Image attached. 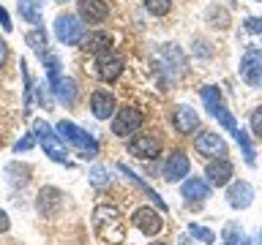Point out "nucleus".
Masks as SVG:
<instances>
[{
	"label": "nucleus",
	"mask_w": 262,
	"mask_h": 245,
	"mask_svg": "<svg viewBox=\"0 0 262 245\" xmlns=\"http://www.w3.org/2000/svg\"><path fill=\"white\" fill-rule=\"evenodd\" d=\"M55 36L60 44H79L82 36H85V24L74 14H60L55 19Z\"/></svg>",
	"instance_id": "4"
},
{
	"label": "nucleus",
	"mask_w": 262,
	"mask_h": 245,
	"mask_svg": "<svg viewBox=\"0 0 262 245\" xmlns=\"http://www.w3.org/2000/svg\"><path fill=\"white\" fill-rule=\"evenodd\" d=\"M232 136L237 139V144H241V150H243V158H246V163H249V166H254V163H257V155H254V147H251V139H249V134H246L243 128H237Z\"/></svg>",
	"instance_id": "23"
},
{
	"label": "nucleus",
	"mask_w": 262,
	"mask_h": 245,
	"mask_svg": "<svg viewBox=\"0 0 262 245\" xmlns=\"http://www.w3.org/2000/svg\"><path fill=\"white\" fill-rule=\"evenodd\" d=\"M8 226H11V220H8V212H6V210H0V234L8 232Z\"/></svg>",
	"instance_id": "35"
},
{
	"label": "nucleus",
	"mask_w": 262,
	"mask_h": 245,
	"mask_svg": "<svg viewBox=\"0 0 262 245\" xmlns=\"http://www.w3.org/2000/svg\"><path fill=\"white\" fill-rule=\"evenodd\" d=\"M0 142H3V139H0Z\"/></svg>",
	"instance_id": "40"
},
{
	"label": "nucleus",
	"mask_w": 262,
	"mask_h": 245,
	"mask_svg": "<svg viewBox=\"0 0 262 245\" xmlns=\"http://www.w3.org/2000/svg\"><path fill=\"white\" fill-rule=\"evenodd\" d=\"M210 24H216V28H227V14L224 11L216 14V8H213V11H210Z\"/></svg>",
	"instance_id": "32"
},
{
	"label": "nucleus",
	"mask_w": 262,
	"mask_h": 245,
	"mask_svg": "<svg viewBox=\"0 0 262 245\" xmlns=\"http://www.w3.org/2000/svg\"><path fill=\"white\" fill-rule=\"evenodd\" d=\"M63 193L57 191L55 185H44L38 191V199H36V210H38V215L41 218H57L60 215V210H63Z\"/></svg>",
	"instance_id": "5"
},
{
	"label": "nucleus",
	"mask_w": 262,
	"mask_h": 245,
	"mask_svg": "<svg viewBox=\"0 0 262 245\" xmlns=\"http://www.w3.org/2000/svg\"><path fill=\"white\" fill-rule=\"evenodd\" d=\"M90 112L96 120H110L115 114V95L110 90H93L90 95Z\"/></svg>",
	"instance_id": "12"
},
{
	"label": "nucleus",
	"mask_w": 262,
	"mask_h": 245,
	"mask_svg": "<svg viewBox=\"0 0 262 245\" xmlns=\"http://www.w3.org/2000/svg\"><path fill=\"white\" fill-rule=\"evenodd\" d=\"M254 199V188L251 183H246V180H237V183L229 185V191H227V204L232 210H246L251 204Z\"/></svg>",
	"instance_id": "13"
},
{
	"label": "nucleus",
	"mask_w": 262,
	"mask_h": 245,
	"mask_svg": "<svg viewBox=\"0 0 262 245\" xmlns=\"http://www.w3.org/2000/svg\"><path fill=\"white\" fill-rule=\"evenodd\" d=\"M126 150L134 155V158H156L161 153V136L156 134H134L128 139Z\"/></svg>",
	"instance_id": "6"
},
{
	"label": "nucleus",
	"mask_w": 262,
	"mask_h": 245,
	"mask_svg": "<svg viewBox=\"0 0 262 245\" xmlns=\"http://www.w3.org/2000/svg\"><path fill=\"white\" fill-rule=\"evenodd\" d=\"M57 136L66 139L69 144L77 147L82 158H96V155H98V142L88 134V131H82V128L77 126V122H71V120H60V122H57Z\"/></svg>",
	"instance_id": "1"
},
{
	"label": "nucleus",
	"mask_w": 262,
	"mask_h": 245,
	"mask_svg": "<svg viewBox=\"0 0 262 245\" xmlns=\"http://www.w3.org/2000/svg\"><path fill=\"white\" fill-rule=\"evenodd\" d=\"M33 144H36V134H25L19 142L14 144V153H25V150H30Z\"/></svg>",
	"instance_id": "31"
},
{
	"label": "nucleus",
	"mask_w": 262,
	"mask_h": 245,
	"mask_svg": "<svg viewBox=\"0 0 262 245\" xmlns=\"http://www.w3.org/2000/svg\"><path fill=\"white\" fill-rule=\"evenodd\" d=\"M251 131H254V136H259L262 139V106H257V109L251 112Z\"/></svg>",
	"instance_id": "30"
},
{
	"label": "nucleus",
	"mask_w": 262,
	"mask_h": 245,
	"mask_svg": "<svg viewBox=\"0 0 262 245\" xmlns=\"http://www.w3.org/2000/svg\"><path fill=\"white\" fill-rule=\"evenodd\" d=\"M259 3H262V0H259Z\"/></svg>",
	"instance_id": "41"
},
{
	"label": "nucleus",
	"mask_w": 262,
	"mask_h": 245,
	"mask_svg": "<svg viewBox=\"0 0 262 245\" xmlns=\"http://www.w3.org/2000/svg\"><path fill=\"white\" fill-rule=\"evenodd\" d=\"M0 24H3V30H6V33H11V30H14L11 19H8V11H6L3 6H0Z\"/></svg>",
	"instance_id": "34"
},
{
	"label": "nucleus",
	"mask_w": 262,
	"mask_h": 245,
	"mask_svg": "<svg viewBox=\"0 0 262 245\" xmlns=\"http://www.w3.org/2000/svg\"><path fill=\"white\" fill-rule=\"evenodd\" d=\"M200 95H202V101H205V109H210V112L221 104V90H219L216 85L202 87V90H200Z\"/></svg>",
	"instance_id": "24"
},
{
	"label": "nucleus",
	"mask_w": 262,
	"mask_h": 245,
	"mask_svg": "<svg viewBox=\"0 0 262 245\" xmlns=\"http://www.w3.org/2000/svg\"><path fill=\"white\" fill-rule=\"evenodd\" d=\"M96 74H98V79L101 82H115L123 74V57L118 55H98L96 57Z\"/></svg>",
	"instance_id": "11"
},
{
	"label": "nucleus",
	"mask_w": 262,
	"mask_h": 245,
	"mask_svg": "<svg viewBox=\"0 0 262 245\" xmlns=\"http://www.w3.org/2000/svg\"><path fill=\"white\" fill-rule=\"evenodd\" d=\"M196 153L205 158H227V142L213 131H205L196 136Z\"/></svg>",
	"instance_id": "9"
},
{
	"label": "nucleus",
	"mask_w": 262,
	"mask_h": 245,
	"mask_svg": "<svg viewBox=\"0 0 262 245\" xmlns=\"http://www.w3.org/2000/svg\"><path fill=\"white\" fill-rule=\"evenodd\" d=\"M205 175H208V183H210V185L221 188V185H227L229 180H232V163H229L227 158H216V161L208 163Z\"/></svg>",
	"instance_id": "15"
},
{
	"label": "nucleus",
	"mask_w": 262,
	"mask_h": 245,
	"mask_svg": "<svg viewBox=\"0 0 262 245\" xmlns=\"http://www.w3.org/2000/svg\"><path fill=\"white\" fill-rule=\"evenodd\" d=\"M88 49L90 55H106L110 52V46H112V36L110 33H104V30H96V33H90V36L85 38V44H82Z\"/></svg>",
	"instance_id": "19"
},
{
	"label": "nucleus",
	"mask_w": 262,
	"mask_h": 245,
	"mask_svg": "<svg viewBox=\"0 0 262 245\" xmlns=\"http://www.w3.org/2000/svg\"><path fill=\"white\" fill-rule=\"evenodd\" d=\"M210 114H213V117H216V120H219V122H221V126H224L227 131H232V134L237 131V122H235V117L229 114V109H227L224 104H219V106H216V109H213Z\"/></svg>",
	"instance_id": "25"
},
{
	"label": "nucleus",
	"mask_w": 262,
	"mask_h": 245,
	"mask_svg": "<svg viewBox=\"0 0 262 245\" xmlns=\"http://www.w3.org/2000/svg\"><path fill=\"white\" fill-rule=\"evenodd\" d=\"M33 134H36L38 144L44 147V153H47L55 163H66L69 153H66V147L60 144V139H57V131H52L44 120H36V131H33Z\"/></svg>",
	"instance_id": "2"
},
{
	"label": "nucleus",
	"mask_w": 262,
	"mask_h": 245,
	"mask_svg": "<svg viewBox=\"0 0 262 245\" xmlns=\"http://www.w3.org/2000/svg\"><path fill=\"white\" fill-rule=\"evenodd\" d=\"M118 169L123 172V175H126V180H128V183H134V185L139 188V191H142V193L147 196V199H150V202L156 204V207H159V210H167V204H164V199H161V196H159V193H156V191H153V188H150V185H147V183H145V180H142V177H139V175H137V172H131V169L126 166V163H118Z\"/></svg>",
	"instance_id": "17"
},
{
	"label": "nucleus",
	"mask_w": 262,
	"mask_h": 245,
	"mask_svg": "<svg viewBox=\"0 0 262 245\" xmlns=\"http://www.w3.org/2000/svg\"><path fill=\"white\" fill-rule=\"evenodd\" d=\"M19 14H22L28 22H33V24L41 22V11H38V6L33 3V0H19Z\"/></svg>",
	"instance_id": "26"
},
{
	"label": "nucleus",
	"mask_w": 262,
	"mask_h": 245,
	"mask_svg": "<svg viewBox=\"0 0 262 245\" xmlns=\"http://www.w3.org/2000/svg\"><path fill=\"white\" fill-rule=\"evenodd\" d=\"M79 19L82 22H90V24H98L110 16V6L106 0H79Z\"/></svg>",
	"instance_id": "14"
},
{
	"label": "nucleus",
	"mask_w": 262,
	"mask_h": 245,
	"mask_svg": "<svg viewBox=\"0 0 262 245\" xmlns=\"http://www.w3.org/2000/svg\"><path fill=\"white\" fill-rule=\"evenodd\" d=\"M246 30L262 33V19H257V16H249V19H246Z\"/></svg>",
	"instance_id": "33"
},
{
	"label": "nucleus",
	"mask_w": 262,
	"mask_h": 245,
	"mask_svg": "<svg viewBox=\"0 0 262 245\" xmlns=\"http://www.w3.org/2000/svg\"><path fill=\"white\" fill-rule=\"evenodd\" d=\"M57 101L66 104V106H74V101H77V82H74L71 77H60V82L57 85H52Z\"/></svg>",
	"instance_id": "20"
},
{
	"label": "nucleus",
	"mask_w": 262,
	"mask_h": 245,
	"mask_svg": "<svg viewBox=\"0 0 262 245\" xmlns=\"http://www.w3.org/2000/svg\"><path fill=\"white\" fill-rule=\"evenodd\" d=\"M221 237H224V245H251V240L246 237V232L237 224H227Z\"/></svg>",
	"instance_id": "21"
},
{
	"label": "nucleus",
	"mask_w": 262,
	"mask_h": 245,
	"mask_svg": "<svg viewBox=\"0 0 262 245\" xmlns=\"http://www.w3.org/2000/svg\"><path fill=\"white\" fill-rule=\"evenodd\" d=\"M241 79L249 87H259L262 85V52L249 49V52L241 57Z\"/></svg>",
	"instance_id": "7"
},
{
	"label": "nucleus",
	"mask_w": 262,
	"mask_h": 245,
	"mask_svg": "<svg viewBox=\"0 0 262 245\" xmlns=\"http://www.w3.org/2000/svg\"><path fill=\"white\" fill-rule=\"evenodd\" d=\"M259 245H262V232H259Z\"/></svg>",
	"instance_id": "38"
},
{
	"label": "nucleus",
	"mask_w": 262,
	"mask_h": 245,
	"mask_svg": "<svg viewBox=\"0 0 262 245\" xmlns=\"http://www.w3.org/2000/svg\"><path fill=\"white\" fill-rule=\"evenodd\" d=\"M6 60H8V46H6V41L0 38V68L6 65Z\"/></svg>",
	"instance_id": "36"
},
{
	"label": "nucleus",
	"mask_w": 262,
	"mask_h": 245,
	"mask_svg": "<svg viewBox=\"0 0 262 245\" xmlns=\"http://www.w3.org/2000/svg\"><path fill=\"white\" fill-rule=\"evenodd\" d=\"M90 183L101 188V185H110V183H112V177L106 175V169H104V166H96L93 172H90Z\"/></svg>",
	"instance_id": "29"
},
{
	"label": "nucleus",
	"mask_w": 262,
	"mask_h": 245,
	"mask_svg": "<svg viewBox=\"0 0 262 245\" xmlns=\"http://www.w3.org/2000/svg\"><path fill=\"white\" fill-rule=\"evenodd\" d=\"M131 224H134L142 234L153 237L164 229V220H161V210H153V207H139L134 215H131Z\"/></svg>",
	"instance_id": "8"
},
{
	"label": "nucleus",
	"mask_w": 262,
	"mask_h": 245,
	"mask_svg": "<svg viewBox=\"0 0 262 245\" xmlns=\"http://www.w3.org/2000/svg\"><path fill=\"white\" fill-rule=\"evenodd\" d=\"M153 245H164V242H153Z\"/></svg>",
	"instance_id": "39"
},
{
	"label": "nucleus",
	"mask_w": 262,
	"mask_h": 245,
	"mask_svg": "<svg viewBox=\"0 0 262 245\" xmlns=\"http://www.w3.org/2000/svg\"><path fill=\"white\" fill-rule=\"evenodd\" d=\"M55 3H69V0H55Z\"/></svg>",
	"instance_id": "37"
},
{
	"label": "nucleus",
	"mask_w": 262,
	"mask_h": 245,
	"mask_svg": "<svg viewBox=\"0 0 262 245\" xmlns=\"http://www.w3.org/2000/svg\"><path fill=\"white\" fill-rule=\"evenodd\" d=\"M145 8L153 16H167L172 11V0H145Z\"/></svg>",
	"instance_id": "27"
},
{
	"label": "nucleus",
	"mask_w": 262,
	"mask_h": 245,
	"mask_svg": "<svg viewBox=\"0 0 262 245\" xmlns=\"http://www.w3.org/2000/svg\"><path fill=\"white\" fill-rule=\"evenodd\" d=\"M172 122H175V128L180 134H191V131L200 126V114H196L191 106L180 104V106H175V112H172Z\"/></svg>",
	"instance_id": "16"
},
{
	"label": "nucleus",
	"mask_w": 262,
	"mask_h": 245,
	"mask_svg": "<svg viewBox=\"0 0 262 245\" xmlns=\"http://www.w3.org/2000/svg\"><path fill=\"white\" fill-rule=\"evenodd\" d=\"M25 41H28V44L36 49L38 57L47 55V30H44V28H38V24H36V28H33L28 36H25Z\"/></svg>",
	"instance_id": "22"
},
{
	"label": "nucleus",
	"mask_w": 262,
	"mask_h": 245,
	"mask_svg": "<svg viewBox=\"0 0 262 245\" xmlns=\"http://www.w3.org/2000/svg\"><path fill=\"white\" fill-rule=\"evenodd\" d=\"M180 193H183L188 202H205L210 196V183H205L200 177H188L186 183L180 185Z\"/></svg>",
	"instance_id": "18"
},
{
	"label": "nucleus",
	"mask_w": 262,
	"mask_h": 245,
	"mask_svg": "<svg viewBox=\"0 0 262 245\" xmlns=\"http://www.w3.org/2000/svg\"><path fill=\"white\" fill-rule=\"evenodd\" d=\"M188 166H191V163H188V155L180 153V150H175L167 161H164L161 175H164V180H167V183H178V180H183V177L188 175Z\"/></svg>",
	"instance_id": "10"
},
{
	"label": "nucleus",
	"mask_w": 262,
	"mask_h": 245,
	"mask_svg": "<svg viewBox=\"0 0 262 245\" xmlns=\"http://www.w3.org/2000/svg\"><path fill=\"white\" fill-rule=\"evenodd\" d=\"M142 112L134 109V106H120L115 109V117H112V134L115 136H131L134 131L142 128Z\"/></svg>",
	"instance_id": "3"
},
{
	"label": "nucleus",
	"mask_w": 262,
	"mask_h": 245,
	"mask_svg": "<svg viewBox=\"0 0 262 245\" xmlns=\"http://www.w3.org/2000/svg\"><path fill=\"white\" fill-rule=\"evenodd\" d=\"M188 234H191V237H196V240H200V242H205V245L216 242V232H210V229H205V226H196V224H191V226H188Z\"/></svg>",
	"instance_id": "28"
}]
</instances>
